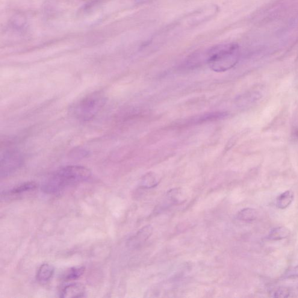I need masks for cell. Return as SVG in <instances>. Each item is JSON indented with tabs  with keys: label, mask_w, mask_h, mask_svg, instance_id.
I'll list each match as a JSON object with an SVG mask.
<instances>
[{
	"label": "cell",
	"mask_w": 298,
	"mask_h": 298,
	"mask_svg": "<svg viewBox=\"0 0 298 298\" xmlns=\"http://www.w3.org/2000/svg\"><path fill=\"white\" fill-rule=\"evenodd\" d=\"M85 268L83 267H77L70 268L65 272L62 279L64 281H70L78 279L84 274Z\"/></svg>",
	"instance_id": "obj_12"
},
{
	"label": "cell",
	"mask_w": 298,
	"mask_h": 298,
	"mask_svg": "<svg viewBox=\"0 0 298 298\" xmlns=\"http://www.w3.org/2000/svg\"><path fill=\"white\" fill-rule=\"evenodd\" d=\"M86 293L84 286L79 283H73L67 285L60 293V297L63 298H81Z\"/></svg>",
	"instance_id": "obj_5"
},
{
	"label": "cell",
	"mask_w": 298,
	"mask_h": 298,
	"mask_svg": "<svg viewBox=\"0 0 298 298\" xmlns=\"http://www.w3.org/2000/svg\"><path fill=\"white\" fill-rule=\"evenodd\" d=\"M153 228L151 226H146L141 228L135 236L134 244L136 246L140 245L141 244L145 243L146 241L152 234Z\"/></svg>",
	"instance_id": "obj_10"
},
{
	"label": "cell",
	"mask_w": 298,
	"mask_h": 298,
	"mask_svg": "<svg viewBox=\"0 0 298 298\" xmlns=\"http://www.w3.org/2000/svg\"><path fill=\"white\" fill-rule=\"evenodd\" d=\"M298 277V265L291 269L289 270L284 274V278L287 279H294Z\"/></svg>",
	"instance_id": "obj_15"
},
{
	"label": "cell",
	"mask_w": 298,
	"mask_h": 298,
	"mask_svg": "<svg viewBox=\"0 0 298 298\" xmlns=\"http://www.w3.org/2000/svg\"><path fill=\"white\" fill-rule=\"evenodd\" d=\"M158 180L153 173L146 174L142 178L141 182V187L145 188L155 187L158 185Z\"/></svg>",
	"instance_id": "obj_13"
},
{
	"label": "cell",
	"mask_w": 298,
	"mask_h": 298,
	"mask_svg": "<svg viewBox=\"0 0 298 298\" xmlns=\"http://www.w3.org/2000/svg\"><path fill=\"white\" fill-rule=\"evenodd\" d=\"M240 58V49L237 44H223L209 50L207 62L213 71L222 72L234 67Z\"/></svg>",
	"instance_id": "obj_2"
},
{
	"label": "cell",
	"mask_w": 298,
	"mask_h": 298,
	"mask_svg": "<svg viewBox=\"0 0 298 298\" xmlns=\"http://www.w3.org/2000/svg\"><path fill=\"white\" fill-rule=\"evenodd\" d=\"M294 199V193L293 191H287L277 197L276 200L277 207L280 209H287L293 203Z\"/></svg>",
	"instance_id": "obj_8"
},
{
	"label": "cell",
	"mask_w": 298,
	"mask_h": 298,
	"mask_svg": "<svg viewBox=\"0 0 298 298\" xmlns=\"http://www.w3.org/2000/svg\"><path fill=\"white\" fill-rule=\"evenodd\" d=\"M290 234V230L285 227H277L271 230L267 239L270 241H277L287 238Z\"/></svg>",
	"instance_id": "obj_9"
},
{
	"label": "cell",
	"mask_w": 298,
	"mask_h": 298,
	"mask_svg": "<svg viewBox=\"0 0 298 298\" xmlns=\"http://www.w3.org/2000/svg\"><path fill=\"white\" fill-rule=\"evenodd\" d=\"M36 188L37 185L35 182H25L24 184L17 186V187L11 189V190L5 192L4 195L7 196L18 195V194L25 193H28V192L34 191Z\"/></svg>",
	"instance_id": "obj_7"
},
{
	"label": "cell",
	"mask_w": 298,
	"mask_h": 298,
	"mask_svg": "<svg viewBox=\"0 0 298 298\" xmlns=\"http://www.w3.org/2000/svg\"><path fill=\"white\" fill-rule=\"evenodd\" d=\"M290 289L285 287H280L273 292V297L275 298H288L290 297Z\"/></svg>",
	"instance_id": "obj_14"
},
{
	"label": "cell",
	"mask_w": 298,
	"mask_h": 298,
	"mask_svg": "<svg viewBox=\"0 0 298 298\" xmlns=\"http://www.w3.org/2000/svg\"><path fill=\"white\" fill-rule=\"evenodd\" d=\"M105 99L103 93L94 92L78 100L70 107V113L75 119L88 122L94 119L104 107Z\"/></svg>",
	"instance_id": "obj_3"
},
{
	"label": "cell",
	"mask_w": 298,
	"mask_h": 298,
	"mask_svg": "<svg viewBox=\"0 0 298 298\" xmlns=\"http://www.w3.org/2000/svg\"><path fill=\"white\" fill-rule=\"evenodd\" d=\"M54 273V268L53 265L49 264H43L37 270L36 279L38 281L42 284L50 281Z\"/></svg>",
	"instance_id": "obj_6"
},
{
	"label": "cell",
	"mask_w": 298,
	"mask_h": 298,
	"mask_svg": "<svg viewBox=\"0 0 298 298\" xmlns=\"http://www.w3.org/2000/svg\"><path fill=\"white\" fill-rule=\"evenodd\" d=\"M91 175V171L84 166H69L61 168L44 182L42 190L48 194L57 193L70 186L87 181Z\"/></svg>",
	"instance_id": "obj_1"
},
{
	"label": "cell",
	"mask_w": 298,
	"mask_h": 298,
	"mask_svg": "<svg viewBox=\"0 0 298 298\" xmlns=\"http://www.w3.org/2000/svg\"><path fill=\"white\" fill-rule=\"evenodd\" d=\"M142 1H143V0H142Z\"/></svg>",
	"instance_id": "obj_16"
},
{
	"label": "cell",
	"mask_w": 298,
	"mask_h": 298,
	"mask_svg": "<svg viewBox=\"0 0 298 298\" xmlns=\"http://www.w3.org/2000/svg\"><path fill=\"white\" fill-rule=\"evenodd\" d=\"M258 217V211H257L256 209L252 208L243 209L238 214L239 219L242 221H247V222H251V221H255Z\"/></svg>",
	"instance_id": "obj_11"
},
{
	"label": "cell",
	"mask_w": 298,
	"mask_h": 298,
	"mask_svg": "<svg viewBox=\"0 0 298 298\" xmlns=\"http://www.w3.org/2000/svg\"><path fill=\"white\" fill-rule=\"evenodd\" d=\"M23 158L20 153L16 150H8L1 156V176L7 177L22 166Z\"/></svg>",
	"instance_id": "obj_4"
}]
</instances>
